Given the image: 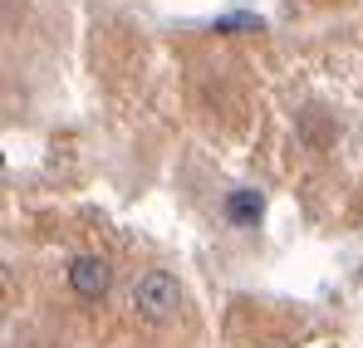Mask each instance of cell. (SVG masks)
<instances>
[{"label":"cell","instance_id":"6da1fadb","mask_svg":"<svg viewBox=\"0 0 363 348\" xmlns=\"http://www.w3.org/2000/svg\"><path fill=\"white\" fill-rule=\"evenodd\" d=\"M133 314L143 324H172L182 314V280L172 270H143L133 280V294H128Z\"/></svg>","mask_w":363,"mask_h":348},{"label":"cell","instance_id":"7a4b0ae2","mask_svg":"<svg viewBox=\"0 0 363 348\" xmlns=\"http://www.w3.org/2000/svg\"><path fill=\"white\" fill-rule=\"evenodd\" d=\"M108 285H113V270L104 255H74L69 260V290L79 299H104Z\"/></svg>","mask_w":363,"mask_h":348},{"label":"cell","instance_id":"3957f363","mask_svg":"<svg viewBox=\"0 0 363 348\" xmlns=\"http://www.w3.org/2000/svg\"><path fill=\"white\" fill-rule=\"evenodd\" d=\"M221 211H226V221H231V226H255V221H260V211H265V201H260V191L236 186V191H226Z\"/></svg>","mask_w":363,"mask_h":348}]
</instances>
